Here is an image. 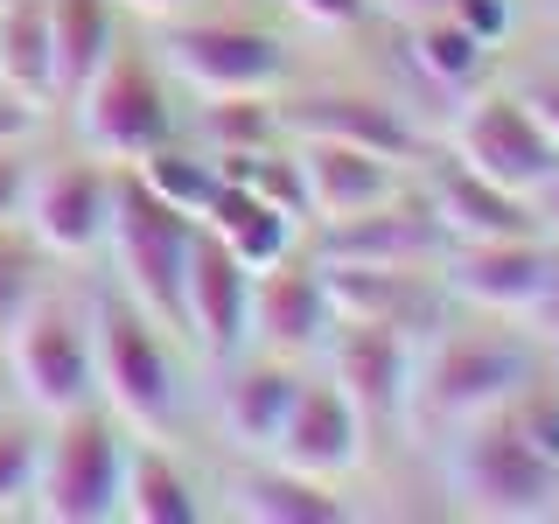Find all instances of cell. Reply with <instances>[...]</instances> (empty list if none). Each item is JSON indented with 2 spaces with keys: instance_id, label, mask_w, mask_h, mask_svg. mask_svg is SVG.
Here are the masks:
<instances>
[{
  "instance_id": "9c48e42d",
  "label": "cell",
  "mask_w": 559,
  "mask_h": 524,
  "mask_svg": "<svg viewBox=\"0 0 559 524\" xmlns=\"http://www.w3.org/2000/svg\"><path fill=\"white\" fill-rule=\"evenodd\" d=\"M448 147H454L462 168H476L483 182L511 189V196H524V203H532V189L559 168V147L546 140V127L532 119L524 92L468 98L462 112H454V127H448Z\"/></svg>"
},
{
  "instance_id": "4dcf8cb0",
  "label": "cell",
  "mask_w": 559,
  "mask_h": 524,
  "mask_svg": "<svg viewBox=\"0 0 559 524\" xmlns=\"http://www.w3.org/2000/svg\"><path fill=\"white\" fill-rule=\"evenodd\" d=\"M503 413H511L524 441H532V448L559 468V371H532V378L511 392V406H503Z\"/></svg>"
},
{
  "instance_id": "7402d4cb",
  "label": "cell",
  "mask_w": 559,
  "mask_h": 524,
  "mask_svg": "<svg viewBox=\"0 0 559 524\" xmlns=\"http://www.w3.org/2000/svg\"><path fill=\"white\" fill-rule=\"evenodd\" d=\"M231 511L252 517V524H349V517H357L336 497V483L294 476V468H280V462L238 468V476H231Z\"/></svg>"
},
{
  "instance_id": "d6a6232c",
  "label": "cell",
  "mask_w": 559,
  "mask_h": 524,
  "mask_svg": "<svg viewBox=\"0 0 559 524\" xmlns=\"http://www.w3.org/2000/svg\"><path fill=\"white\" fill-rule=\"evenodd\" d=\"M518 322H524L532 343L559 349V238H546V266H538V287H532V301H524Z\"/></svg>"
},
{
  "instance_id": "4fadbf2b",
  "label": "cell",
  "mask_w": 559,
  "mask_h": 524,
  "mask_svg": "<svg viewBox=\"0 0 559 524\" xmlns=\"http://www.w3.org/2000/svg\"><path fill=\"white\" fill-rule=\"evenodd\" d=\"M546 266V238H489V245H448L433 259V287L448 301L489 314V322H518L524 301Z\"/></svg>"
},
{
  "instance_id": "5b68a950",
  "label": "cell",
  "mask_w": 559,
  "mask_h": 524,
  "mask_svg": "<svg viewBox=\"0 0 559 524\" xmlns=\"http://www.w3.org/2000/svg\"><path fill=\"white\" fill-rule=\"evenodd\" d=\"M43 462H35V511L49 524H105L119 517V476H127V441L92 406L49 419Z\"/></svg>"
},
{
  "instance_id": "ffe728a7",
  "label": "cell",
  "mask_w": 559,
  "mask_h": 524,
  "mask_svg": "<svg viewBox=\"0 0 559 524\" xmlns=\"http://www.w3.org/2000/svg\"><path fill=\"white\" fill-rule=\"evenodd\" d=\"M329 294V322H384V329H427L433 314V273H399V266H349V259H314Z\"/></svg>"
},
{
  "instance_id": "8d00e7d4",
  "label": "cell",
  "mask_w": 559,
  "mask_h": 524,
  "mask_svg": "<svg viewBox=\"0 0 559 524\" xmlns=\"http://www.w3.org/2000/svg\"><path fill=\"white\" fill-rule=\"evenodd\" d=\"M35 127H43V112H35L28 98H14V92H0V147H28Z\"/></svg>"
},
{
  "instance_id": "f1b7e54d",
  "label": "cell",
  "mask_w": 559,
  "mask_h": 524,
  "mask_svg": "<svg viewBox=\"0 0 559 524\" xmlns=\"http://www.w3.org/2000/svg\"><path fill=\"white\" fill-rule=\"evenodd\" d=\"M280 147V112L266 98H210L203 105V154H259Z\"/></svg>"
},
{
  "instance_id": "f546056e",
  "label": "cell",
  "mask_w": 559,
  "mask_h": 524,
  "mask_svg": "<svg viewBox=\"0 0 559 524\" xmlns=\"http://www.w3.org/2000/svg\"><path fill=\"white\" fill-rule=\"evenodd\" d=\"M43 294V245L22 224H0V336L22 322V308Z\"/></svg>"
},
{
  "instance_id": "9a60e30c",
  "label": "cell",
  "mask_w": 559,
  "mask_h": 524,
  "mask_svg": "<svg viewBox=\"0 0 559 524\" xmlns=\"http://www.w3.org/2000/svg\"><path fill=\"white\" fill-rule=\"evenodd\" d=\"M329 336V294L314 259H280V266L252 273V322H245V349H266V357L301 364L314 357Z\"/></svg>"
},
{
  "instance_id": "e0dca14e",
  "label": "cell",
  "mask_w": 559,
  "mask_h": 524,
  "mask_svg": "<svg viewBox=\"0 0 559 524\" xmlns=\"http://www.w3.org/2000/svg\"><path fill=\"white\" fill-rule=\"evenodd\" d=\"M294 168H301V196H308V224H349L364 210L399 196V162L364 147H336V140H294Z\"/></svg>"
},
{
  "instance_id": "83f0119b",
  "label": "cell",
  "mask_w": 559,
  "mask_h": 524,
  "mask_svg": "<svg viewBox=\"0 0 559 524\" xmlns=\"http://www.w3.org/2000/svg\"><path fill=\"white\" fill-rule=\"evenodd\" d=\"M133 175H140V182H147V189H154V196H162L168 210H182V217H203L210 196L224 189V175H217V162H210V154L168 147V140H162L154 154H140Z\"/></svg>"
},
{
  "instance_id": "ba28073f",
  "label": "cell",
  "mask_w": 559,
  "mask_h": 524,
  "mask_svg": "<svg viewBox=\"0 0 559 524\" xmlns=\"http://www.w3.org/2000/svg\"><path fill=\"white\" fill-rule=\"evenodd\" d=\"M162 63L197 98H273L294 70L280 35L245 28V22H168Z\"/></svg>"
},
{
  "instance_id": "836d02e7",
  "label": "cell",
  "mask_w": 559,
  "mask_h": 524,
  "mask_svg": "<svg viewBox=\"0 0 559 524\" xmlns=\"http://www.w3.org/2000/svg\"><path fill=\"white\" fill-rule=\"evenodd\" d=\"M280 8H287L294 22H308V28L349 35V28H364V14H371V0H280Z\"/></svg>"
},
{
  "instance_id": "30bf717a",
  "label": "cell",
  "mask_w": 559,
  "mask_h": 524,
  "mask_svg": "<svg viewBox=\"0 0 559 524\" xmlns=\"http://www.w3.org/2000/svg\"><path fill=\"white\" fill-rule=\"evenodd\" d=\"M413 329H384V322H329L322 357L329 384L357 406L364 433L399 427L406 433V384H413Z\"/></svg>"
},
{
  "instance_id": "277c9868",
  "label": "cell",
  "mask_w": 559,
  "mask_h": 524,
  "mask_svg": "<svg viewBox=\"0 0 559 524\" xmlns=\"http://www.w3.org/2000/svg\"><path fill=\"white\" fill-rule=\"evenodd\" d=\"M105 245H112V259H119L127 301L140 314H154L168 336H182V273H189V245H197V217L168 210L133 168H112Z\"/></svg>"
},
{
  "instance_id": "74e56055",
  "label": "cell",
  "mask_w": 559,
  "mask_h": 524,
  "mask_svg": "<svg viewBox=\"0 0 559 524\" xmlns=\"http://www.w3.org/2000/svg\"><path fill=\"white\" fill-rule=\"evenodd\" d=\"M524 105H532V119L546 127V140L559 147V78H532V84H524Z\"/></svg>"
},
{
  "instance_id": "44dd1931",
  "label": "cell",
  "mask_w": 559,
  "mask_h": 524,
  "mask_svg": "<svg viewBox=\"0 0 559 524\" xmlns=\"http://www.w3.org/2000/svg\"><path fill=\"white\" fill-rule=\"evenodd\" d=\"M294 392H301V371H294L287 357H231V378H224V398H217V427L231 433V441L245 454H266L273 448V433H280V419H287L294 406Z\"/></svg>"
},
{
  "instance_id": "2e32d148",
  "label": "cell",
  "mask_w": 559,
  "mask_h": 524,
  "mask_svg": "<svg viewBox=\"0 0 559 524\" xmlns=\"http://www.w3.org/2000/svg\"><path fill=\"white\" fill-rule=\"evenodd\" d=\"M273 112H280V140H336V147H364V154H384V162L419 154L413 119L371 92H308L294 105H273Z\"/></svg>"
},
{
  "instance_id": "52a82bcc",
  "label": "cell",
  "mask_w": 559,
  "mask_h": 524,
  "mask_svg": "<svg viewBox=\"0 0 559 524\" xmlns=\"http://www.w3.org/2000/svg\"><path fill=\"white\" fill-rule=\"evenodd\" d=\"M8 371L22 384L28 413L43 419H63L78 406H92L98 378H92V329L78 322V308L49 301V294H35L22 308V322L8 329Z\"/></svg>"
},
{
  "instance_id": "6da1fadb",
  "label": "cell",
  "mask_w": 559,
  "mask_h": 524,
  "mask_svg": "<svg viewBox=\"0 0 559 524\" xmlns=\"http://www.w3.org/2000/svg\"><path fill=\"white\" fill-rule=\"evenodd\" d=\"M538 371V343L524 329H441L413 343L406 384V433L433 448L441 433L468 427L483 413H503L511 392Z\"/></svg>"
},
{
  "instance_id": "f35d334b",
  "label": "cell",
  "mask_w": 559,
  "mask_h": 524,
  "mask_svg": "<svg viewBox=\"0 0 559 524\" xmlns=\"http://www.w3.org/2000/svg\"><path fill=\"white\" fill-rule=\"evenodd\" d=\"M532 217H538V238H559V168L532 189Z\"/></svg>"
},
{
  "instance_id": "5bb4252c",
  "label": "cell",
  "mask_w": 559,
  "mask_h": 524,
  "mask_svg": "<svg viewBox=\"0 0 559 524\" xmlns=\"http://www.w3.org/2000/svg\"><path fill=\"white\" fill-rule=\"evenodd\" d=\"M245 322H252V273L197 224L189 273H182V336L197 343L210 364H231L245 349Z\"/></svg>"
},
{
  "instance_id": "4316f807",
  "label": "cell",
  "mask_w": 559,
  "mask_h": 524,
  "mask_svg": "<svg viewBox=\"0 0 559 524\" xmlns=\"http://www.w3.org/2000/svg\"><path fill=\"white\" fill-rule=\"evenodd\" d=\"M406 57H413V70L427 84H441V92H468V84L483 78V63H489V43L468 35L454 14H433V22L406 28Z\"/></svg>"
},
{
  "instance_id": "d4e9b609",
  "label": "cell",
  "mask_w": 559,
  "mask_h": 524,
  "mask_svg": "<svg viewBox=\"0 0 559 524\" xmlns=\"http://www.w3.org/2000/svg\"><path fill=\"white\" fill-rule=\"evenodd\" d=\"M49 8V57H57V105L92 84V70L119 49L112 0H43Z\"/></svg>"
},
{
  "instance_id": "3957f363",
  "label": "cell",
  "mask_w": 559,
  "mask_h": 524,
  "mask_svg": "<svg viewBox=\"0 0 559 524\" xmlns=\"http://www.w3.org/2000/svg\"><path fill=\"white\" fill-rule=\"evenodd\" d=\"M92 378L105 392L119 427H133L140 441H168L182 419V378L162 343V322L140 314L127 294H98L92 301Z\"/></svg>"
},
{
  "instance_id": "7c38bea8",
  "label": "cell",
  "mask_w": 559,
  "mask_h": 524,
  "mask_svg": "<svg viewBox=\"0 0 559 524\" xmlns=\"http://www.w3.org/2000/svg\"><path fill=\"white\" fill-rule=\"evenodd\" d=\"M364 441H371V433H364L357 406H349L336 384H329V378H301V392H294L287 419H280L266 462L294 468V476H314V483H343V476L364 468Z\"/></svg>"
},
{
  "instance_id": "ac0fdd59",
  "label": "cell",
  "mask_w": 559,
  "mask_h": 524,
  "mask_svg": "<svg viewBox=\"0 0 559 524\" xmlns=\"http://www.w3.org/2000/svg\"><path fill=\"white\" fill-rule=\"evenodd\" d=\"M448 252V238L433 231L427 203H378L349 224H322L314 259H349V266H399V273H433V259Z\"/></svg>"
},
{
  "instance_id": "60d3db41",
  "label": "cell",
  "mask_w": 559,
  "mask_h": 524,
  "mask_svg": "<svg viewBox=\"0 0 559 524\" xmlns=\"http://www.w3.org/2000/svg\"><path fill=\"white\" fill-rule=\"evenodd\" d=\"M112 8H127V14H140V22H182L197 0H112Z\"/></svg>"
},
{
  "instance_id": "7a4b0ae2",
  "label": "cell",
  "mask_w": 559,
  "mask_h": 524,
  "mask_svg": "<svg viewBox=\"0 0 559 524\" xmlns=\"http://www.w3.org/2000/svg\"><path fill=\"white\" fill-rule=\"evenodd\" d=\"M441 489L462 517L483 524H546L559 517V468L518 433L511 413H483L441 433Z\"/></svg>"
},
{
  "instance_id": "603a6c76",
  "label": "cell",
  "mask_w": 559,
  "mask_h": 524,
  "mask_svg": "<svg viewBox=\"0 0 559 524\" xmlns=\"http://www.w3.org/2000/svg\"><path fill=\"white\" fill-rule=\"evenodd\" d=\"M203 231L224 245V252L238 259L245 273H266V266H280V259L294 252V231H301V224L294 217H280L273 203H259L252 189H238V182H224L217 196H210V210H203Z\"/></svg>"
},
{
  "instance_id": "d590c367",
  "label": "cell",
  "mask_w": 559,
  "mask_h": 524,
  "mask_svg": "<svg viewBox=\"0 0 559 524\" xmlns=\"http://www.w3.org/2000/svg\"><path fill=\"white\" fill-rule=\"evenodd\" d=\"M454 22H462L468 35H483V43L497 49L503 35H511L518 14H511V0H454Z\"/></svg>"
},
{
  "instance_id": "ab89813d",
  "label": "cell",
  "mask_w": 559,
  "mask_h": 524,
  "mask_svg": "<svg viewBox=\"0 0 559 524\" xmlns=\"http://www.w3.org/2000/svg\"><path fill=\"white\" fill-rule=\"evenodd\" d=\"M371 8H384L392 22H433V14H454V0H371Z\"/></svg>"
},
{
  "instance_id": "d6986e66",
  "label": "cell",
  "mask_w": 559,
  "mask_h": 524,
  "mask_svg": "<svg viewBox=\"0 0 559 524\" xmlns=\"http://www.w3.org/2000/svg\"><path fill=\"white\" fill-rule=\"evenodd\" d=\"M427 217H433V231H441L448 245H489V238H538V217H532V203L511 196V189H497V182H483L476 168H462V162H441V168H427Z\"/></svg>"
},
{
  "instance_id": "1f68e13d",
  "label": "cell",
  "mask_w": 559,
  "mask_h": 524,
  "mask_svg": "<svg viewBox=\"0 0 559 524\" xmlns=\"http://www.w3.org/2000/svg\"><path fill=\"white\" fill-rule=\"evenodd\" d=\"M35 462H43L35 427L28 419H0V511H22L35 497Z\"/></svg>"
},
{
  "instance_id": "8fae6325",
  "label": "cell",
  "mask_w": 559,
  "mask_h": 524,
  "mask_svg": "<svg viewBox=\"0 0 559 524\" xmlns=\"http://www.w3.org/2000/svg\"><path fill=\"white\" fill-rule=\"evenodd\" d=\"M105 217H112V162H57L28 175V210L22 231L43 245L49 259H84L105 245Z\"/></svg>"
},
{
  "instance_id": "484cf974",
  "label": "cell",
  "mask_w": 559,
  "mask_h": 524,
  "mask_svg": "<svg viewBox=\"0 0 559 524\" xmlns=\"http://www.w3.org/2000/svg\"><path fill=\"white\" fill-rule=\"evenodd\" d=\"M119 517H133V524H197L203 517V497H197V483H189L182 468L147 441V448H127Z\"/></svg>"
},
{
  "instance_id": "b9f144b4",
  "label": "cell",
  "mask_w": 559,
  "mask_h": 524,
  "mask_svg": "<svg viewBox=\"0 0 559 524\" xmlns=\"http://www.w3.org/2000/svg\"><path fill=\"white\" fill-rule=\"evenodd\" d=\"M552 371H559V349H552Z\"/></svg>"
},
{
  "instance_id": "8992f818",
  "label": "cell",
  "mask_w": 559,
  "mask_h": 524,
  "mask_svg": "<svg viewBox=\"0 0 559 524\" xmlns=\"http://www.w3.org/2000/svg\"><path fill=\"white\" fill-rule=\"evenodd\" d=\"M70 105H78L84 147H92L98 162H112V168H133L140 154H154L175 133L168 92H162V78H154V63L140 57V49H112Z\"/></svg>"
},
{
  "instance_id": "e575fe53",
  "label": "cell",
  "mask_w": 559,
  "mask_h": 524,
  "mask_svg": "<svg viewBox=\"0 0 559 524\" xmlns=\"http://www.w3.org/2000/svg\"><path fill=\"white\" fill-rule=\"evenodd\" d=\"M28 147H0V224H22L28 210Z\"/></svg>"
},
{
  "instance_id": "cb8c5ba5",
  "label": "cell",
  "mask_w": 559,
  "mask_h": 524,
  "mask_svg": "<svg viewBox=\"0 0 559 524\" xmlns=\"http://www.w3.org/2000/svg\"><path fill=\"white\" fill-rule=\"evenodd\" d=\"M0 92L28 98L35 112L57 105V57H49L43 0H0Z\"/></svg>"
}]
</instances>
